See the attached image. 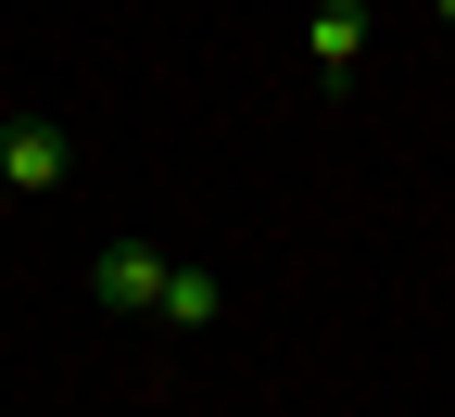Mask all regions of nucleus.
Segmentation results:
<instances>
[{"mask_svg":"<svg viewBox=\"0 0 455 417\" xmlns=\"http://www.w3.org/2000/svg\"><path fill=\"white\" fill-rule=\"evenodd\" d=\"M51 177H64V140L26 127V114H0V190H51Z\"/></svg>","mask_w":455,"mask_h":417,"instance_id":"f03ea898","label":"nucleus"},{"mask_svg":"<svg viewBox=\"0 0 455 417\" xmlns=\"http://www.w3.org/2000/svg\"><path fill=\"white\" fill-rule=\"evenodd\" d=\"M304 51H316L329 76H355V51H367V0H316V13H304Z\"/></svg>","mask_w":455,"mask_h":417,"instance_id":"20e7f679","label":"nucleus"},{"mask_svg":"<svg viewBox=\"0 0 455 417\" xmlns=\"http://www.w3.org/2000/svg\"><path fill=\"white\" fill-rule=\"evenodd\" d=\"M443 26H455V0H443Z\"/></svg>","mask_w":455,"mask_h":417,"instance_id":"423d86ee","label":"nucleus"},{"mask_svg":"<svg viewBox=\"0 0 455 417\" xmlns=\"http://www.w3.org/2000/svg\"><path fill=\"white\" fill-rule=\"evenodd\" d=\"M152 317H164V329H215V317H228V278H215V266H164Z\"/></svg>","mask_w":455,"mask_h":417,"instance_id":"7ed1b4c3","label":"nucleus"},{"mask_svg":"<svg viewBox=\"0 0 455 417\" xmlns=\"http://www.w3.org/2000/svg\"><path fill=\"white\" fill-rule=\"evenodd\" d=\"M0 215H13V190H0Z\"/></svg>","mask_w":455,"mask_h":417,"instance_id":"39448f33","label":"nucleus"},{"mask_svg":"<svg viewBox=\"0 0 455 417\" xmlns=\"http://www.w3.org/2000/svg\"><path fill=\"white\" fill-rule=\"evenodd\" d=\"M89 291H101V317H152V291H164V253H152V241H114V253L89 266Z\"/></svg>","mask_w":455,"mask_h":417,"instance_id":"f257e3e1","label":"nucleus"}]
</instances>
